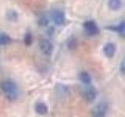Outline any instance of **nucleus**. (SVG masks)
Masks as SVG:
<instances>
[{
  "label": "nucleus",
  "mask_w": 125,
  "mask_h": 117,
  "mask_svg": "<svg viewBox=\"0 0 125 117\" xmlns=\"http://www.w3.org/2000/svg\"><path fill=\"white\" fill-rule=\"evenodd\" d=\"M84 30L86 32H87V34L89 35H92V36L96 35L99 32V27H98L95 22H94L92 20L86 21L84 23Z\"/></svg>",
  "instance_id": "20e7f679"
},
{
  "label": "nucleus",
  "mask_w": 125,
  "mask_h": 117,
  "mask_svg": "<svg viewBox=\"0 0 125 117\" xmlns=\"http://www.w3.org/2000/svg\"><path fill=\"white\" fill-rule=\"evenodd\" d=\"M39 48H40L42 52L45 56H51L54 49L52 43L46 39H43L39 42Z\"/></svg>",
  "instance_id": "7ed1b4c3"
},
{
  "label": "nucleus",
  "mask_w": 125,
  "mask_h": 117,
  "mask_svg": "<svg viewBox=\"0 0 125 117\" xmlns=\"http://www.w3.org/2000/svg\"><path fill=\"white\" fill-rule=\"evenodd\" d=\"M112 29L116 30V32H119V33L123 34L124 33V22H122L120 24H119L118 26H116V27H114V28H112Z\"/></svg>",
  "instance_id": "ddd939ff"
},
{
  "label": "nucleus",
  "mask_w": 125,
  "mask_h": 117,
  "mask_svg": "<svg viewBox=\"0 0 125 117\" xmlns=\"http://www.w3.org/2000/svg\"><path fill=\"white\" fill-rule=\"evenodd\" d=\"M23 41H24L25 45H30L31 44V42H32V36H31V34L30 33L26 34L25 36H24V39H23Z\"/></svg>",
  "instance_id": "4468645a"
},
{
  "label": "nucleus",
  "mask_w": 125,
  "mask_h": 117,
  "mask_svg": "<svg viewBox=\"0 0 125 117\" xmlns=\"http://www.w3.org/2000/svg\"><path fill=\"white\" fill-rule=\"evenodd\" d=\"M76 41H70L69 42V44H68V48L70 49H75L76 48Z\"/></svg>",
  "instance_id": "dca6fc26"
},
{
  "label": "nucleus",
  "mask_w": 125,
  "mask_h": 117,
  "mask_svg": "<svg viewBox=\"0 0 125 117\" xmlns=\"http://www.w3.org/2000/svg\"><path fill=\"white\" fill-rule=\"evenodd\" d=\"M6 17H7L8 20H9L16 21V20H17V19H18V14H17V12L11 10V11H9L7 13Z\"/></svg>",
  "instance_id": "f8f14e48"
},
{
  "label": "nucleus",
  "mask_w": 125,
  "mask_h": 117,
  "mask_svg": "<svg viewBox=\"0 0 125 117\" xmlns=\"http://www.w3.org/2000/svg\"><path fill=\"white\" fill-rule=\"evenodd\" d=\"M84 97L85 100L88 102H92L94 100H95L97 97V91L95 88L90 87L88 88L84 92Z\"/></svg>",
  "instance_id": "0eeeda50"
},
{
  "label": "nucleus",
  "mask_w": 125,
  "mask_h": 117,
  "mask_svg": "<svg viewBox=\"0 0 125 117\" xmlns=\"http://www.w3.org/2000/svg\"><path fill=\"white\" fill-rule=\"evenodd\" d=\"M11 42V38L6 34H0V45H6Z\"/></svg>",
  "instance_id": "9b49d317"
},
{
  "label": "nucleus",
  "mask_w": 125,
  "mask_h": 117,
  "mask_svg": "<svg viewBox=\"0 0 125 117\" xmlns=\"http://www.w3.org/2000/svg\"><path fill=\"white\" fill-rule=\"evenodd\" d=\"M49 108L47 105L44 102H37L35 105V112H36L38 115L44 116L48 113Z\"/></svg>",
  "instance_id": "6e6552de"
},
{
  "label": "nucleus",
  "mask_w": 125,
  "mask_h": 117,
  "mask_svg": "<svg viewBox=\"0 0 125 117\" xmlns=\"http://www.w3.org/2000/svg\"><path fill=\"white\" fill-rule=\"evenodd\" d=\"M108 110L107 103L102 101L99 103L95 108L92 113V117H105V114Z\"/></svg>",
  "instance_id": "f03ea898"
},
{
  "label": "nucleus",
  "mask_w": 125,
  "mask_h": 117,
  "mask_svg": "<svg viewBox=\"0 0 125 117\" xmlns=\"http://www.w3.org/2000/svg\"><path fill=\"white\" fill-rule=\"evenodd\" d=\"M0 89L8 99L14 101L18 97V87L13 80H6L0 83Z\"/></svg>",
  "instance_id": "f257e3e1"
},
{
  "label": "nucleus",
  "mask_w": 125,
  "mask_h": 117,
  "mask_svg": "<svg viewBox=\"0 0 125 117\" xmlns=\"http://www.w3.org/2000/svg\"><path fill=\"white\" fill-rule=\"evenodd\" d=\"M39 24H40L41 26H46L47 24H48L49 23V20H47V18L45 17H42L40 19V20H39Z\"/></svg>",
  "instance_id": "2eb2a0df"
},
{
  "label": "nucleus",
  "mask_w": 125,
  "mask_h": 117,
  "mask_svg": "<svg viewBox=\"0 0 125 117\" xmlns=\"http://www.w3.org/2000/svg\"><path fill=\"white\" fill-rule=\"evenodd\" d=\"M124 70H125V66H124V62L122 61L121 62V65H120V71L123 74L124 73Z\"/></svg>",
  "instance_id": "f3484780"
},
{
  "label": "nucleus",
  "mask_w": 125,
  "mask_h": 117,
  "mask_svg": "<svg viewBox=\"0 0 125 117\" xmlns=\"http://www.w3.org/2000/svg\"><path fill=\"white\" fill-rule=\"evenodd\" d=\"M52 19L55 24H56L58 26H61L64 23L66 17H65V14L63 12L57 10L52 12Z\"/></svg>",
  "instance_id": "39448f33"
},
{
  "label": "nucleus",
  "mask_w": 125,
  "mask_h": 117,
  "mask_svg": "<svg viewBox=\"0 0 125 117\" xmlns=\"http://www.w3.org/2000/svg\"><path fill=\"white\" fill-rule=\"evenodd\" d=\"M116 51V45L113 42L106 43L103 48V52L107 58H113L115 56Z\"/></svg>",
  "instance_id": "423d86ee"
},
{
  "label": "nucleus",
  "mask_w": 125,
  "mask_h": 117,
  "mask_svg": "<svg viewBox=\"0 0 125 117\" xmlns=\"http://www.w3.org/2000/svg\"><path fill=\"white\" fill-rule=\"evenodd\" d=\"M123 6L122 0H109L108 6L111 10L117 11L121 9Z\"/></svg>",
  "instance_id": "1a4fd4ad"
},
{
  "label": "nucleus",
  "mask_w": 125,
  "mask_h": 117,
  "mask_svg": "<svg viewBox=\"0 0 125 117\" xmlns=\"http://www.w3.org/2000/svg\"><path fill=\"white\" fill-rule=\"evenodd\" d=\"M79 80L84 84H90L92 82V77L88 72L83 71L79 74Z\"/></svg>",
  "instance_id": "9d476101"
}]
</instances>
